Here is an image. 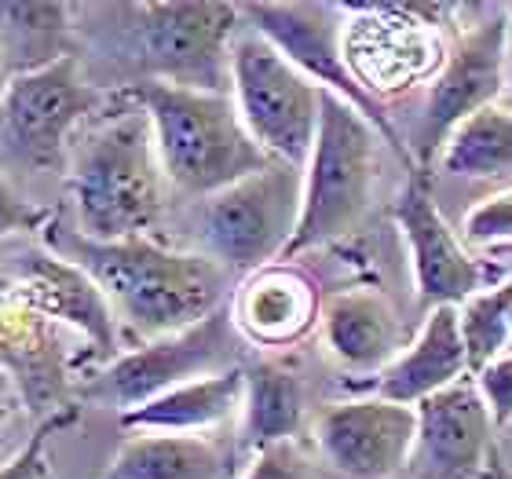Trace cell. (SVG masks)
<instances>
[{"instance_id": "cell-1", "label": "cell", "mask_w": 512, "mask_h": 479, "mask_svg": "<svg viewBox=\"0 0 512 479\" xmlns=\"http://www.w3.org/2000/svg\"><path fill=\"white\" fill-rule=\"evenodd\" d=\"M48 245L55 256L92 275L114 319L143 341H158L169 333L191 330L227 304L231 271L205 253H183L154 238H125V242H92V238L48 227Z\"/></svg>"}, {"instance_id": "cell-2", "label": "cell", "mask_w": 512, "mask_h": 479, "mask_svg": "<svg viewBox=\"0 0 512 479\" xmlns=\"http://www.w3.org/2000/svg\"><path fill=\"white\" fill-rule=\"evenodd\" d=\"M121 114L99 121L77 139L70 165V202L77 235L92 242L147 238L165 213V172H161L147 114L125 99Z\"/></svg>"}, {"instance_id": "cell-3", "label": "cell", "mask_w": 512, "mask_h": 479, "mask_svg": "<svg viewBox=\"0 0 512 479\" xmlns=\"http://www.w3.org/2000/svg\"><path fill=\"white\" fill-rule=\"evenodd\" d=\"M118 99L147 114L161 172L176 191L209 198L271 165L238 118L231 92H205L139 77L121 88Z\"/></svg>"}, {"instance_id": "cell-4", "label": "cell", "mask_w": 512, "mask_h": 479, "mask_svg": "<svg viewBox=\"0 0 512 479\" xmlns=\"http://www.w3.org/2000/svg\"><path fill=\"white\" fill-rule=\"evenodd\" d=\"M377 191V128L333 92H322L319 132L304 161L300 220L286 256L333 245L352 235L370 213Z\"/></svg>"}, {"instance_id": "cell-5", "label": "cell", "mask_w": 512, "mask_h": 479, "mask_svg": "<svg viewBox=\"0 0 512 479\" xmlns=\"http://www.w3.org/2000/svg\"><path fill=\"white\" fill-rule=\"evenodd\" d=\"M304 169L271 161L246 180L202 198L198 235L205 256L231 275H253L282 260L300 220Z\"/></svg>"}, {"instance_id": "cell-6", "label": "cell", "mask_w": 512, "mask_h": 479, "mask_svg": "<svg viewBox=\"0 0 512 479\" xmlns=\"http://www.w3.org/2000/svg\"><path fill=\"white\" fill-rule=\"evenodd\" d=\"M231 99L267 158L304 169L319 132L322 88L249 26L231 44Z\"/></svg>"}, {"instance_id": "cell-7", "label": "cell", "mask_w": 512, "mask_h": 479, "mask_svg": "<svg viewBox=\"0 0 512 479\" xmlns=\"http://www.w3.org/2000/svg\"><path fill=\"white\" fill-rule=\"evenodd\" d=\"M132 59L150 81L231 92V44L242 11L235 4H125Z\"/></svg>"}, {"instance_id": "cell-8", "label": "cell", "mask_w": 512, "mask_h": 479, "mask_svg": "<svg viewBox=\"0 0 512 479\" xmlns=\"http://www.w3.org/2000/svg\"><path fill=\"white\" fill-rule=\"evenodd\" d=\"M231 308H216L209 319L194 322L191 330L169 333L158 341H143L132 352H121L118 359L103 362L88 373L92 381L85 384V395L92 403L118 406L121 414L150 403L154 395L169 392L176 384L198 381L209 373H224L238 362L242 348Z\"/></svg>"}, {"instance_id": "cell-9", "label": "cell", "mask_w": 512, "mask_h": 479, "mask_svg": "<svg viewBox=\"0 0 512 479\" xmlns=\"http://www.w3.org/2000/svg\"><path fill=\"white\" fill-rule=\"evenodd\" d=\"M505 88H509V11L494 8L491 19L476 22L450 48L439 74L428 81L421 121L410 143L414 169L421 172L432 165L454 136V128L480 114L483 107L498 103Z\"/></svg>"}, {"instance_id": "cell-10", "label": "cell", "mask_w": 512, "mask_h": 479, "mask_svg": "<svg viewBox=\"0 0 512 479\" xmlns=\"http://www.w3.org/2000/svg\"><path fill=\"white\" fill-rule=\"evenodd\" d=\"M352 19L344 22V63L363 85L370 99L403 96L421 81H432L443 66V41L436 22H428L443 8L436 4H370L344 8Z\"/></svg>"}, {"instance_id": "cell-11", "label": "cell", "mask_w": 512, "mask_h": 479, "mask_svg": "<svg viewBox=\"0 0 512 479\" xmlns=\"http://www.w3.org/2000/svg\"><path fill=\"white\" fill-rule=\"evenodd\" d=\"M238 11H242L249 30L275 44L308 81H315L322 92H333L337 99L352 103L377 128V136L392 143L395 154L410 165V172H417L410 150L399 143V132L388 121L384 107L366 96L363 85L355 81L348 63H344V8H337V4H242Z\"/></svg>"}, {"instance_id": "cell-12", "label": "cell", "mask_w": 512, "mask_h": 479, "mask_svg": "<svg viewBox=\"0 0 512 479\" xmlns=\"http://www.w3.org/2000/svg\"><path fill=\"white\" fill-rule=\"evenodd\" d=\"M103 110V92L85 77L77 55L8 77L0 92V128L15 158L48 169L92 114Z\"/></svg>"}, {"instance_id": "cell-13", "label": "cell", "mask_w": 512, "mask_h": 479, "mask_svg": "<svg viewBox=\"0 0 512 479\" xmlns=\"http://www.w3.org/2000/svg\"><path fill=\"white\" fill-rule=\"evenodd\" d=\"M63 330L0 282V377H8L22 403L44 417L74 406L66 395L77 381V366H85V359L96 362L88 352L70 348Z\"/></svg>"}, {"instance_id": "cell-14", "label": "cell", "mask_w": 512, "mask_h": 479, "mask_svg": "<svg viewBox=\"0 0 512 479\" xmlns=\"http://www.w3.org/2000/svg\"><path fill=\"white\" fill-rule=\"evenodd\" d=\"M417 436L414 406L381 395L333 403L315 421V447L333 472L348 479H392L406 469Z\"/></svg>"}, {"instance_id": "cell-15", "label": "cell", "mask_w": 512, "mask_h": 479, "mask_svg": "<svg viewBox=\"0 0 512 479\" xmlns=\"http://www.w3.org/2000/svg\"><path fill=\"white\" fill-rule=\"evenodd\" d=\"M395 227L406 242L410 267H414L417 304L432 308H461L483 289V267L461 245L447 216L439 213L436 198L428 191L421 172L410 176L403 194L395 198Z\"/></svg>"}, {"instance_id": "cell-16", "label": "cell", "mask_w": 512, "mask_h": 479, "mask_svg": "<svg viewBox=\"0 0 512 479\" xmlns=\"http://www.w3.org/2000/svg\"><path fill=\"white\" fill-rule=\"evenodd\" d=\"M0 282L11 293H19L30 308L74 330L92 348L99 366L121 355V330L114 308L107 304L103 289L92 282V275L77 264L55 256L52 249H30L0 271Z\"/></svg>"}, {"instance_id": "cell-17", "label": "cell", "mask_w": 512, "mask_h": 479, "mask_svg": "<svg viewBox=\"0 0 512 479\" xmlns=\"http://www.w3.org/2000/svg\"><path fill=\"white\" fill-rule=\"evenodd\" d=\"M417 436L406 472L410 479H476L498 447V432L480 399V388L465 373L443 392L414 406Z\"/></svg>"}, {"instance_id": "cell-18", "label": "cell", "mask_w": 512, "mask_h": 479, "mask_svg": "<svg viewBox=\"0 0 512 479\" xmlns=\"http://www.w3.org/2000/svg\"><path fill=\"white\" fill-rule=\"evenodd\" d=\"M238 337L253 348H293L319 326L322 297L308 271L289 260L260 267L242 278L227 300Z\"/></svg>"}, {"instance_id": "cell-19", "label": "cell", "mask_w": 512, "mask_h": 479, "mask_svg": "<svg viewBox=\"0 0 512 479\" xmlns=\"http://www.w3.org/2000/svg\"><path fill=\"white\" fill-rule=\"evenodd\" d=\"M319 333L330 359L348 373L377 377L410 344V330L377 289H344L322 304Z\"/></svg>"}, {"instance_id": "cell-20", "label": "cell", "mask_w": 512, "mask_h": 479, "mask_svg": "<svg viewBox=\"0 0 512 479\" xmlns=\"http://www.w3.org/2000/svg\"><path fill=\"white\" fill-rule=\"evenodd\" d=\"M469 373V352L461 337L458 308H432L421 330L410 337L406 352L370 377V395L392 399V403L417 406L428 395L443 392Z\"/></svg>"}, {"instance_id": "cell-21", "label": "cell", "mask_w": 512, "mask_h": 479, "mask_svg": "<svg viewBox=\"0 0 512 479\" xmlns=\"http://www.w3.org/2000/svg\"><path fill=\"white\" fill-rule=\"evenodd\" d=\"M242 366L209 373V377L176 384L169 392L154 395L150 403L121 414V428L125 432H165V436H205L213 428H224L227 421L242 414V395H246Z\"/></svg>"}, {"instance_id": "cell-22", "label": "cell", "mask_w": 512, "mask_h": 479, "mask_svg": "<svg viewBox=\"0 0 512 479\" xmlns=\"http://www.w3.org/2000/svg\"><path fill=\"white\" fill-rule=\"evenodd\" d=\"M246 395H242V447L249 454L275 443L297 439L304 425V381L282 359H256L242 366Z\"/></svg>"}, {"instance_id": "cell-23", "label": "cell", "mask_w": 512, "mask_h": 479, "mask_svg": "<svg viewBox=\"0 0 512 479\" xmlns=\"http://www.w3.org/2000/svg\"><path fill=\"white\" fill-rule=\"evenodd\" d=\"M227 454L205 436L132 432L99 479H227Z\"/></svg>"}, {"instance_id": "cell-24", "label": "cell", "mask_w": 512, "mask_h": 479, "mask_svg": "<svg viewBox=\"0 0 512 479\" xmlns=\"http://www.w3.org/2000/svg\"><path fill=\"white\" fill-rule=\"evenodd\" d=\"M70 15V4H0V59L8 66V77L74 55Z\"/></svg>"}, {"instance_id": "cell-25", "label": "cell", "mask_w": 512, "mask_h": 479, "mask_svg": "<svg viewBox=\"0 0 512 479\" xmlns=\"http://www.w3.org/2000/svg\"><path fill=\"white\" fill-rule=\"evenodd\" d=\"M436 161L443 172L465 180L512 172V107L491 103L469 121H461Z\"/></svg>"}, {"instance_id": "cell-26", "label": "cell", "mask_w": 512, "mask_h": 479, "mask_svg": "<svg viewBox=\"0 0 512 479\" xmlns=\"http://www.w3.org/2000/svg\"><path fill=\"white\" fill-rule=\"evenodd\" d=\"M461 337L469 352V373L483 370L491 359L509 352V311H512V278L494 289H480L461 304Z\"/></svg>"}, {"instance_id": "cell-27", "label": "cell", "mask_w": 512, "mask_h": 479, "mask_svg": "<svg viewBox=\"0 0 512 479\" xmlns=\"http://www.w3.org/2000/svg\"><path fill=\"white\" fill-rule=\"evenodd\" d=\"M77 417H81V406H70L63 414L44 417L41 425L33 428L30 443H26L8 465H0V479H55L52 461H48V439H52L55 432H63V428L74 425Z\"/></svg>"}, {"instance_id": "cell-28", "label": "cell", "mask_w": 512, "mask_h": 479, "mask_svg": "<svg viewBox=\"0 0 512 479\" xmlns=\"http://www.w3.org/2000/svg\"><path fill=\"white\" fill-rule=\"evenodd\" d=\"M461 231H465V242L476 245V249L512 245V187L483 198L476 209H469Z\"/></svg>"}, {"instance_id": "cell-29", "label": "cell", "mask_w": 512, "mask_h": 479, "mask_svg": "<svg viewBox=\"0 0 512 479\" xmlns=\"http://www.w3.org/2000/svg\"><path fill=\"white\" fill-rule=\"evenodd\" d=\"M242 479H322L319 465L300 450L297 439L256 450Z\"/></svg>"}, {"instance_id": "cell-30", "label": "cell", "mask_w": 512, "mask_h": 479, "mask_svg": "<svg viewBox=\"0 0 512 479\" xmlns=\"http://www.w3.org/2000/svg\"><path fill=\"white\" fill-rule=\"evenodd\" d=\"M472 381L480 388V399L491 414L494 432H505L512 425V352L491 359L483 370L472 373Z\"/></svg>"}, {"instance_id": "cell-31", "label": "cell", "mask_w": 512, "mask_h": 479, "mask_svg": "<svg viewBox=\"0 0 512 479\" xmlns=\"http://www.w3.org/2000/svg\"><path fill=\"white\" fill-rule=\"evenodd\" d=\"M52 220H55L52 209L22 198L8 180H0V242L26 235V231H44V227H52Z\"/></svg>"}, {"instance_id": "cell-32", "label": "cell", "mask_w": 512, "mask_h": 479, "mask_svg": "<svg viewBox=\"0 0 512 479\" xmlns=\"http://www.w3.org/2000/svg\"><path fill=\"white\" fill-rule=\"evenodd\" d=\"M19 403H22L19 392H15L8 381H0V436H4V432H8V425L15 421V410H19Z\"/></svg>"}, {"instance_id": "cell-33", "label": "cell", "mask_w": 512, "mask_h": 479, "mask_svg": "<svg viewBox=\"0 0 512 479\" xmlns=\"http://www.w3.org/2000/svg\"><path fill=\"white\" fill-rule=\"evenodd\" d=\"M476 479H512V465L502 458V450H491V458H487V465H483V472Z\"/></svg>"}, {"instance_id": "cell-34", "label": "cell", "mask_w": 512, "mask_h": 479, "mask_svg": "<svg viewBox=\"0 0 512 479\" xmlns=\"http://www.w3.org/2000/svg\"><path fill=\"white\" fill-rule=\"evenodd\" d=\"M505 11H509V88H512V4Z\"/></svg>"}, {"instance_id": "cell-35", "label": "cell", "mask_w": 512, "mask_h": 479, "mask_svg": "<svg viewBox=\"0 0 512 479\" xmlns=\"http://www.w3.org/2000/svg\"><path fill=\"white\" fill-rule=\"evenodd\" d=\"M4 85H8V66H4V59H0V92H4Z\"/></svg>"}, {"instance_id": "cell-36", "label": "cell", "mask_w": 512, "mask_h": 479, "mask_svg": "<svg viewBox=\"0 0 512 479\" xmlns=\"http://www.w3.org/2000/svg\"><path fill=\"white\" fill-rule=\"evenodd\" d=\"M509 352H512V311H509Z\"/></svg>"}]
</instances>
